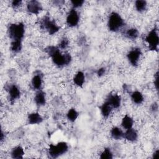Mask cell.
Returning <instances> with one entry per match:
<instances>
[{
	"label": "cell",
	"mask_w": 159,
	"mask_h": 159,
	"mask_svg": "<svg viewBox=\"0 0 159 159\" xmlns=\"http://www.w3.org/2000/svg\"><path fill=\"white\" fill-rule=\"evenodd\" d=\"M45 52L51 57L53 63L58 67H63L69 65L72 60L68 53H61L58 47L50 45L45 48Z\"/></svg>",
	"instance_id": "1"
},
{
	"label": "cell",
	"mask_w": 159,
	"mask_h": 159,
	"mask_svg": "<svg viewBox=\"0 0 159 159\" xmlns=\"http://www.w3.org/2000/svg\"><path fill=\"white\" fill-rule=\"evenodd\" d=\"M7 34L12 40H22L24 37L25 26L22 22L11 24L7 29Z\"/></svg>",
	"instance_id": "2"
},
{
	"label": "cell",
	"mask_w": 159,
	"mask_h": 159,
	"mask_svg": "<svg viewBox=\"0 0 159 159\" xmlns=\"http://www.w3.org/2000/svg\"><path fill=\"white\" fill-rule=\"evenodd\" d=\"M124 25V20L116 12H112L108 19L107 26L108 29L111 32H117Z\"/></svg>",
	"instance_id": "3"
},
{
	"label": "cell",
	"mask_w": 159,
	"mask_h": 159,
	"mask_svg": "<svg viewBox=\"0 0 159 159\" xmlns=\"http://www.w3.org/2000/svg\"><path fill=\"white\" fill-rule=\"evenodd\" d=\"M68 150V145L65 142H60L56 145L50 144L48 148V153L53 158L66 153Z\"/></svg>",
	"instance_id": "4"
},
{
	"label": "cell",
	"mask_w": 159,
	"mask_h": 159,
	"mask_svg": "<svg viewBox=\"0 0 159 159\" xmlns=\"http://www.w3.org/2000/svg\"><path fill=\"white\" fill-rule=\"evenodd\" d=\"M145 42L148 45V49L150 51H157L159 44V37L157 27L152 29L145 36Z\"/></svg>",
	"instance_id": "5"
},
{
	"label": "cell",
	"mask_w": 159,
	"mask_h": 159,
	"mask_svg": "<svg viewBox=\"0 0 159 159\" xmlns=\"http://www.w3.org/2000/svg\"><path fill=\"white\" fill-rule=\"evenodd\" d=\"M41 27L45 29L50 35H53L57 33L60 27L55 22L54 20H52L48 16H44L40 22Z\"/></svg>",
	"instance_id": "6"
},
{
	"label": "cell",
	"mask_w": 159,
	"mask_h": 159,
	"mask_svg": "<svg viewBox=\"0 0 159 159\" xmlns=\"http://www.w3.org/2000/svg\"><path fill=\"white\" fill-rule=\"evenodd\" d=\"M142 52L139 48H134L128 52L127 58L130 65L135 67L138 66L139 61Z\"/></svg>",
	"instance_id": "7"
},
{
	"label": "cell",
	"mask_w": 159,
	"mask_h": 159,
	"mask_svg": "<svg viewBox=\"0 0 159 159\" xmlns=\"http://www.w3.org/2000/svg\"><path fill=\"white\" fill-rule=\"evenodd\" d=\"M80 21V16L78 13L76 9L71 8V10L69 11L66 19V22L68 26L70 27H76Z\"/></svg>",
	"instance_id": "8"
},
{
	"label": "cell",
	"mask_w": 159,
	"mask_h": 159,
	"mask_svg": "<svg viewBox=\"0 0 159 159\" xmlns=\"http://www.w3.org/2000/svg\"><path fill=\"white\" fill-rule=\"evenodd\" d=\"M27 9L29 13L37 15L43 9V7L42 4L39 1L32 0L28 2L27 5Z\"/></svg>",
	"instance_id": "9"
},
{
	"label": "cell",
	"mask_w": 159,
	"mask_h": 159,
	"mask_svg": "<svg viewBox=\"0 0 159 159\" xmlns=\"http://www.w3.org/2000/svg\"><path fill=\"white\" fill-rule=\"evenodd\" d=\"M7 91L8 92L9 98L10 101H14L20 98V91L17 85L9 84L7 88Z\"/></svg>",
	"instance_id": "10"
},
{
	"label": "cell",
	"mask_w": 159,
	"mask_h": 159,
	"mask_svg": "<svg viewBox=\"0 0 159 159\" xmlns=\"http://www.w3.org/2000/svg\"><path fill=\"white\" fill-rule=\"evenodd\" d=\"M113 109H117L121 104V97L117 93H112L108 95L106 100Z\"/></svg>",
	"instance_id": "11"
},
{
	"label": "cell",
	"mask_w": 159,
	"mask_h": 159,
	"mask_svg": "<svg viewBox=\"0 0 159 159\" xmlns=\"http://www.w3.org/2000/svg\"><path fill=\"white\" fill-rule=\"evenodd\" d=\"M123 138L129 142H135L138 138L137 132L133 128L126 129L125 132H124Z\"/></svg>",
	"instance_id": "12"
},
{
	"label": "cell",
	"mask_w": 159,
	"mask_h": 159,
	"mask_svg": "<svg viewBox=\"0 0 159 159\" xmlns=\"http://www.w3.org/2000/svg\"><path fill=\"white\" fill-rule=\"evenodd\" d=\"M27 121H28V123L31 125L39 124L42 122L43 118L39 112H34L28 115Z\"/></svg>",
	"instance_id": "13"
},
{
	"label": "cell",
	"mask_w": 159,
	"mask_h": 159,
	"mask_svg": "<svg viewBox=\"0 0 159 159\" xmlns=\"http://www.w3.org/2000/svg\"><path fill=\"white\" fill-rule=\"evenodd\" d=\"M34 101L38 106H43L46 104L45 94L42 90L40 89L36 92L34 97Z\"/></svg>",
	"instance_id": "14"
},
{
	"label": "cell",
	"mask_w": 159,
	"mask_h": 159,
	"mask_svg": "<svg viewBox=\"0 0 159 159\" xmlns=\"http://www.w3.org/2000/svg\"><path fill=\"white\" fill-rule=\"evenodd\" d=\"M11 157L14 159H21L23 158L25 154L24 148L20 146H16L11 151Z\"/></svg>",
	"instance_id": "15"
},
{
	"label": "cell",
	"mask_w": 159,
	"mask_h": 159,
	"mask_svg": "<svg viewBox=\"0 0 159 159\" xmlns=\"http://www.w3.org/2000/svg\"><path fill=\"white\" fill-rule=\"evenodd\" d=\"M31 84L34 89L37 91L41 89L42 86V76L40 75V73L34 75L31 80Z\"/></svg>",
	"instance_id": "16"
},
{
	"label": "cell",
	"mask_w": 159,
	"mask_h": 159,
	"mask_svg": "<svg viewBox=\"0 0 159 159\" xmlns=\"http://www.w3.org/2000/svg\"><path fill=\"white\" fill-rule=\"evenodd\" d=\"M99 109L101 111V114H102V116L105 117L107 118L109 116V115L111 114L113 108L106 101L104 102H103L100 106H99Z\"/></svg>",
	"instance_id": "17"
},
{
	"label": "cell",
	"mask_w": 159,
	"mask_h": 159,
	"mask_svg": "<svg viewBox=\"0 0 159 159\" xmlns=\"http://www.w3.org/2000/svg\"><path fill=\"white\" fill-rule=\"evenodd\" d=\"M73 82L78 87H83L85 82V75L81 71H78L73 77Z\"/></svg>",
	"instance_id": "18"
},
{
	"label": "cell",
	"mask_w": 159,
	"mask_h": 159,
	"mask_svg": "<svg viewBox=\"0 0 159 159\" xmlns=\"http://www.w3.org/2000/svg\"><path fill=\"white\" fill-rule=\"evenodd\" d=\"M134 125V120L133 119L129 116L128 114H125L121 120V125L125 130L132 128Z\"/></svg>",
	"instance_id": "19"
},
{
	"label": "cell",
	"mask_w": 159,
	"mask_h": 159,
	"mask_svg": "<svg viewBox=\"0 0 159 159\" xmlns=\"http://www.w3.org/2000/svg\"><path fill=\"white\" fill-rule=\"evenodd\" d=\"M130 98L132 102L137 104H140L143 101V96L139 91H135L132 92L130 94Z\"/></svg>",
	"instance_id": "20"
},
{
	"label": "cell",
	"mask_w": 159,
	"mask_h": 159,
	"mask_svg": "<svg viewBox=\"0 0 159 159\" xmlns=\"http://www.w3.org/2000/svg\"><path fill=\"white\" fill-rule=\"evenodd\" d=\"M11 50L14 53H19L22 48V40H12L11 43Z\"/></svg>",
	"instance_id": "21"
},
{
	"label": "cell",
	"mask_w": 159,
	"mask_h": 159,
	"mask_svg": "<svg viewBox=\"0 0 159 159\" xmlns=\"http://www.w3.org/2000/svg\"><path fill=\"white\" fill-rule=\"evenodd\" d=\"M123 134L124 132L118 127H114L111 130V135L114 139L119 140L123 138Z\"/></svg>",
	"instance_id": "22"
},
{
	"label": "cell",
	"mask_w": 159,
	"mask_h": 159,
	"mask_svg": "<svg viewBox=\"0 0 159 159\" xmlns=\"http://www.w3.org/2000/svg\"><path fill=\"white\" fill-rule=\"evenodd\" d=\"M79 113L75 108H71L66 113V117L68 120L71 122H75L78 117Z\"/></svg>",
	"instance_id": "23"
},
{
	"label": "cell",
	"mask_w": 159,
	"mask_h": 159,
	"mask_svg": "<svg viewBox=\"0 0 159 159\" xmlns=\"http://www.w3.org/2000/svg\"><path fill=\"white\" fill-rule=\"evenodd\" d=\"M139 35L138 30L135 28H130L127 29L125 32V35L129 39H136Z\"/></svg>",
	"instance_id": "24"
},
{
	"label": "cell",
	"mask_w": 159,
	"mask_h": 159,
	"mask_svg": "<svg viewBox=\"0 0 159 159\" xmlns=\"http://www.w3.org/2000/svg\"><path fill=\"white\" fill-rule=\"evenodd\" d=\"M147 6V1L144 0H137L135 2V9L139 12H143L146 9Z\"/></svg>",
	"instance_id": "25"
},
{
	"label": "cell",
	"mask_w": 159,
	"mask_h": 159,
	"mask_svg": "<svg viewBox=\"0 0 159 159\" xmlns=\"http://www.w3.org/2000/svg\"><path fill=\"white\" fill-rule=\"evenodd\" d=\"M99 157L101 159H112L113 154L109 148H105L101 152Z\"/></svg>",
	"instance_id": "26"
},
{
	"label": "cell",
	"mask_w": 159,
	"mask_h": 159,
	"mask_svg": "<svg viewBox=\"0 0 159 159\" xmlns=\"http://www.w3.org/2000/svg\"><path fill=\"white\" fill-rule=\"evenodd\" d=\"M70 2L71 4L72 8L76 9V8L81 7L83 5V4L84 3V1H83V0H73V1H71Z\"/></svg>",
	"instance_id": "27"
},
{
	"label": "cell",
	"mask_w": 159,
	"mask_h": 159,
	"mask_svg": "<svg viewBox=\"0 0 159 159\" xmlns=\"http://www.w3.org/2000/svg\"><path fill=\"white\" fill-rule=\"evenodd\" d=\"M69 44V41L66 38L62 39L58 43V47L60 49H66Z\"/></svg>",
	"instance_id": "28"
},
{
	"label": "cell",
	"mask_w": 159,
	"mask_h": 159,
	"mask_svg": "<svg viewBox=\"0 0 159 159\" xmlns=\"http://www.w3.org/2000/svg\"><path fill=\"white\" fill-rule=\"evenodd\" d=\"M22 4V1L20 0H16V1H12L11 2V6L13 8H17L18 7H19Z\"/></svg>",
	"instance_id": "29"
},
{
	"label": "cell",
	"mask_w": 159,
	"mask_h": 159,
	"mask_svg": "<svg viewBox=\"0 0 159 159\" xmlns=\"http://www.w3.org/2000/svg\"><path fill=\"white\" fill-rule=\"evenodd\" d=\"M154 86L155 89L158 91V72L157 71L154 76Z\"/></svg>",
	"instance_id": "30"
},
{
	"label": "cell",
	"mask_w": 159,
	"mask_h": 159,
	"mask_svg": "<svg viewBox=\"0 0 159 159\" xmlns=\"http://www.w3.org/2000/svg\"><path fill=\"white\" fill-rule=\"evenodd\" d=\"M106 73V69L105 68H100L98 70L96 73H97V75L99 77H101L102 76Z\"/></svg>",
	"instance_id": "31"
},
{
	"label": "cell",
	"mask_w": 159,
	"mask_h": 159,
	"mask_svg": "<svg viewBox=\"0 0 159 159\" xmlns=\"http://www.w3.org/2000/svg\"><path fill=\"white\" fill-rule=\"evenodd\" d=\"M152 110L153 111H157L158 110V104L157 103H154L152 106Z\"/></svg>",
	"instance_id": "32"
},
{
	"label": "cell",
	"mask_w": 159,
	"mask_h": 159,
	"mask_svg": "<svg viewBox=\"0 0 159 159\" xmlns=\"http://www.w3.org/2000/svg\"><path fill=\"white\" fill-rule=\"evenodd\" d=\"M158 153H159V150L157 149V150H155V151L153 152V155H152V157H153V158H158Z\"/></svg>",
	"instance_id": "33"
},
{
	"label": "cell",
	"mask_w": 159,
	"mask_h": 159,
	"mask_svg": "<svg viewBox=\"0 0 159 159\" xmlns=\"http://www.w3.org/2000/svg\"><path fill=\"white\" fill-rule=\"evenodd\" d=\"M4 132L1 130V141L2 142L3 140H4Z\"/></svg>",
	"instance_id": "34"
}]
</instances>
